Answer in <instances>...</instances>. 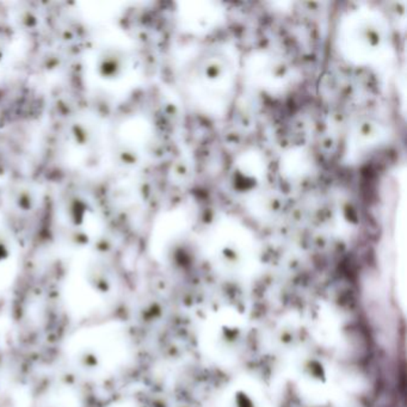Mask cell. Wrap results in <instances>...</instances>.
Wrapping results in <instances>:
<instances>
[{"label":"cell","mask_w":407,"mask_h":407,"mask_svg":"<svg viewBox=\"0 0 407 407\" xmlns=\"http://www.w3.org/2000/svg\"><path fill=\"white\" fill-rule=\"evenodd\" d=\"M125 54L116 46L107 43L97 51L95 56V70L100 79L111 82L119 78L126 66Z\"/></svg>","instance_id":"6da1fadb"},{"label":"cell","mask_w":407,"mask_h":407,"mask_svg":"<svg viewBox=\"0 0 407 407\" xmlns=\"http://www.w3.org/2000/svg\"><path fill=\"white\" fill-rule=\"evenodd\" d=\"M100 128L91 120H80L73 125L72 137L78 148L91 149L100 142Z\"/></svg>","instance_id":"7a4b0ae2"},{"label":"cell","mask_w":407,"mask_h":407,"mask_svg":"<svg viewBox=\"0 0 407 407\" xmlns=\"http://www.w3.org/2000/svg\"><path fill=\"white\" fill-rule=\"evenodd\" d=\"M63 211L67 221L72 225H83L92 213L86 200L79 196L70 197L65 204Z\"/></svg>","instance_id":"3957f363"},{"label":"cell","mask_w":407,"mask_h":407,"mask_svg":"<svg viewBox=\"0 0 407 407\" xmlns=\"http://www.w3.org/2000/svg\"><path fill=\"white\" fill-rule=\"evenodd\" d=\"M10 200L17 211H33L37 202L36 193L29 185H18L11 190Z\"/></svg>","instance_id":"277c9868"},{"label":"cell","mask_w":407,"mask_h":407,"mask_svg":"<svg viewBox=\"0 0 407 407\" xmlns=\"http://www.w3.org/2000/svg\"><path fill=\"white\" fill-rule=\"evenodd\" d=\"M3 56H4V46L0 42V60L3 59Z\"/></svg>","instance_id":"5b68a950"}]
</instances>
